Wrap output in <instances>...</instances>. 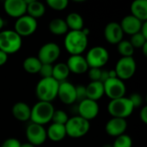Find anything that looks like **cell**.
Masks as SVG:
<instances>
[{
  "label": "cell",
  "mask_w": 147,
  "mask_h": 147,
  "mask_svg": "<svg viewBox=\"0 0 147 147\" xmlns=\"http://www.w3.org/2000/svg\"><path fill=\"white\" fill-rule=\"evenodd\" d=\"M88 36L80 31H68L65 36L64 46L71 55H82L88 47Z\"/></svg>",
  "instance_id": "obj_1"
},
{
  "label": "cell",
  "mask_w": 147,
  "mask_h": 147,
  "mask_svg": "<svg viewBox=\"0 0 147 147\" xmlns=\"http://www.w3.org/2000/svg\"><path fill=\"white\" fill-rule=\"evenodd\" d=\"M59 83L53 78H41L36 84L35 94L39 101L52 102L58 96Z\"/></svg>",
  "instance_id": "obj_2"
},
{
  "label": "cell",
  "mask_w": 147,
  "mask_h": 147,
  "mask_svg": "<svg viewBox=\"0 0 147 147\" xmlns=\"http://www.w3.org/2000/svg\"><path fill=\"white\" fill-rule=\"evenodd\" d=\"M55 109L52 102L38 101L31 108L30 120L32 123L44 126L52 121L53 114Z\"/></svg>",
  "instance_id": "obj_3"
},
{
  "label": "cell",
  "mask_w": 147,
  "mask_h": 147,
  "mask_svg": "<svg viewBox=\"0 0 147 147\" xmlns=\"http://www.w3.org/2000/svg\"><path fill=\"white\" fill-rule=\"evenodd\" d=\"M22 46V38L14 30L0 32V50L8 55L17 53Z\"/></svg>",
  "instance_id": "obj_4"
},
{
  "label": "cell",
  "mask_w": 147,
  "mask_h": 147,
  "mask_svg": "<svg viewBox=\"0 0 147 147\" xmlns=\"http://www.w3.org/2000/svg\"><path fill=\"white\" fill-rule=\"evenodd\" d=\"M134 106L128 97H121L115 100H110L108 105V111L114 118L127 119L134 112Z\"/></svg>",
  "instance_id": "obj_5"
},
{
  "label": "cell",
  "mask_w": 147,
  "mask_h": 147,
  "mask_svg": "<svg viewBox=\"0 0 147 147\" xmlns=\"http://www.w3.org/2000/svg\"><path fill=\"white\" fill-rule=\"evenodd\" d=\"M66 136L72 139H79L86 135L90 128V121L84 120V118L75 115L69 118L66 124L65 125Z\"/></svg>",
  "instance_id": "obj_6"
},
{
  "label": "cell",
  "mask_w": 147,
  "mask_h": 147,
  "mask_svg": "<svg viewBox=\"0 0 147 147\" xmlns=\"http://www.w3.org/2000/svg\"><path fill=\"white\" fill-rule=\"evenodd\" d=\"M89 68L102 69L109 59V53L108 50L102 46H96L91 47L84 57Z\"/></svg>",
  "instance_id": "obj_7"
},
{
  "label": "cell",
  "mask_w": 147,
  "mask_h": 147,
  "mask_svg": "<svg viewBox=\"0 0 147 147\" xmlns=\"http://www.w3.org/2000/svg\"><path fill=\"white\" fill-rule=\"evenodd\" d=\"M137 69L136 61L134 57H121L116 63L115 71L119 79L124 81L132 78Z\"/></svg>",
  "instance_id": "obj_8"
},
{
  "label": "cell",
  "mask_w": 147,
  "mask_h": 147,
  "mask_svg": "<svg viewBox=\"0 0 147 147\" xmlns=\"http://www.w3.org/2000/svg\"><path fill=\"white\" fill-rule=\"evenodd\" d=\"M37 20L26 14L16 19L14 25V31L22 38L30 36L34 34L37 30Z\"/></svg>",
  "instance_id": "obj_9"
},
{
  "label": "cell",
  "mask_w": 147,
  "mask_h": 147,
  "mask_svg": "<svg viewBox=\"0 0 147 147\" xmlns=\"http://www.w3.org/2000/svg\"><path fill=\"white\" fill-rule=\"evenodd\" d=\"M104 95H106L110 100L124 97L127 92V87L124 81L118 78H109L103 83Z\"/></svg>",
  "instance_id": "obj_10"
},
{
  "label": "cell",
  "mask_w": 147,
  "mask_h": 147,
  "mask_svg": "<svg viewBox=\"0 0 147 147\" xmlns=\"http://www.w3.org/2000/svg\"><path fill=\"white\" fill-rule=\"evenodd\" d=\"M60 53L61 50L58 44L54 42H47L41 46V47L39 49L37 58L41 62V64L53 65L58 60Z\"/></svg>",
  "instance_id": "obj_11"
},
{
  "label": "cell",
  "mask_w": 147,
  "mask_h": 147,
  "mask_svg": "<svg viewBox=\"0 0 147 147\" xmlns=\"http://www.w3.org/2000/svg\"><path fill=\"white\" fill-rule=\"evenodd\" d=\"M26 137L28 143L35 147L43 145L47 139V130L45 129L44 126L31 123L27 127Z\"/></svg>",
  "instance_id": "obj_12"
},
{
  "label": "cell",
  "mask_w": 147,
  "mask_h": 147,
  "mask_svg": "<svg viewBox=\"0 0 147 147\" xmlns=\"http://www.w3.org/2000/svg\"><path fill=\"white\" fill-rule=\"evenodd\" d=\"M77 110L78 116L90 121L91 120H94L98 115L100 108L97 102L86 98L85 100L78 102Z\"/></svg>",
  "instance_id": "obj_13"
},
{
  "label": "cell",
  "mask_w": 147,
  "mask_h": 147,
  "mask_svg": "<svg viewBox=\"0 0 147 147\" xmlns=\"http://www.w3.org/2000/svg\"><path fill=\"white\" fill-rule=\"evenodd\" d=\"M59 99L65 105H71L76 102V86L68 81L60 82L59 84Z\"/></svg>",
  "instance_id": "obj_14"
},
{
  "label": "cell",
  "mask_w": 147,
  "mask_h": 147,
  "mask_svg": "<svg viewBox=\"0 0 147 147\" xmlns=\"http://www.w3.org/2000/svg\"><path fill=\"white\" fill-rule=\"evenodd\" d=\"M5 13L13 18H19L27 13V3L25 0H6L3 3Z\"/></svg>",
  "instance_id": "obj_15"
},
{
  "label": "cell",
  "mask_w": 147,
  "mask_h": 147,
  "mask_svg": "<svg viewBox=\"0 0 147 147\" xmlns=\"http://www.w3.org/2000/svg\"><path fill=\"white\" fill-rule=\"evenodd\" d=\"M104 38L106 40L112 45H117L123 40L124 33L120 23L116 22H109L104 28Z\"/></svg>",
  "instance_id": "obj_16"
},
{
  "label": "cell",
  "mask_w": 147,
  "mask_h": 147,
  "mask_svg": "<svg viewBox=\"0 0 147 147\" xmlns=\"http://www.w3.org/2000/svg\"><path fill=\"white\" fill-rule=\"evenodd\" d=\"M127 129V121L125 119L112 117L105 125L107 134L111 137H118L125 134Z\"/></svg>",
  "instance_id": "obj_17"
},
{
  "label": "cell",
  "mask_w": 147,
  "mask_h": 147,
  "mask_svg": "<svg viewBox=\"0 0 147 147\" xmlns=\"http://www.w3.org/2000/svg\"><path fill=\"white\" fill-rule=\"evenodd\" d=\"M65 64L70 72L74 74H84L90 69L87 61L83 55H71Z\"/></svg>",
  "instance_id": "obj_18"
},
{
  "label": "cell",
  "mask_w": 147,
  "mask_h": 147,
  "mask_svg": "<svg viewBox=\"0 0 147 147\" xmlns=\"http://www.w3.org/2000/svg\"><path fill=\"white\" fill-rule=\"evenodd\" d=\"M142 24L143 22L140 21L136 17L133 16L132 15L126 16L120 23L123 33L129 34L131 36L140 31Z\"/></svg>",
  "instance_id": "obj_19"
},
{
  "label": "cell",
  "mask_w": 147,
  "mask_h": 147,
  "mask_svg": "<svg viewBox=\"0 0 147 147\" xmlns=\"http://www.w3.org/2000/svg\"><path fill=\"white\" fill-rule=\"evenodd\" d=\"M12 115L19 121H27L30 120L31 108L24 102H17L12 107Z\"/></svg>",
  "instance_id": "obj_20"
},
{
  "label": "cell",
  "mask_w": 147,
  "mask_h": 147,
  "mask_svg": "<svg viewBox=\"0 0 147 147\" xmlns=\"http://www.w3.org/2000/svg\"><path fill=\"white\" fill-rule=\"evenodd\" d=\"M131 15L141 22L147 21V0H135L130 6Z\"/></svg>",
  "instance_id": "obj_21"
},
{
  "label": "cell",
  "mask_w": 147,
  "mask_h": 147,
  "mask_svg": "<svg viewBox=\"0 0 147 147\" xmlns=\"http://www.w3.org/2000/svg\"><path fill=\"white\" fill-rule=\"evenodd\" d=\"M86 89V96L88 99L97 102L104 96V87L103 84L101 82H90Z\"/></svg>",
  "instance_id": "obj_22"
},
{
  "label": "cell",
  "mask_w": 147,
  "mask_h": 147,
  "mask_svg": "<svg viewBox=\"0 0 147 147\" xmlns=\"http://www.w3.org/2000/svg\"><path fill=\"white\" fill-rule=\"evenodd\" d=\"M47 137L53 142H59L66 137L65 125L52 123L47 130Z\"/></svg>",
  "instance_id": "obj_23"
},
{
  "label": "cell",
  "mask_w": 147,
  "mask_h": 147,
  "mask_svg": "<svg viewBox=\"0 0 147 147\" xmlns=\"http://www.w3.org/2000/svg\"><path fill=\"white\" fill-rule=\"evenodd\" d=\"M27 3V15L29 16L37 19L45 15L46 12V7L45 4L40 1L37 0H29L26 1Z\"/></svg>",
  "instance_id": "obj_24"
},
{
  "label": "cell",
  "mask_w": 147,
  "mask_h": 147,
  "mask_svg": "<svg viewBox=\"0 0 147 147\" xmlns=\"http://www.w3.org/2000/svg\"><path fill=\"white\" fill-rule=\"evenodd\" d=\"M65 22L68 27V29H71V31H80L84 28V22L82 17V16L77 12H71L70 13L66 18Z\"/></svg>",
  "instance_id": "obj_25"
},
{
  "label": "cell",
  "mask_w": 147,
  "mask_h": 147,
  "mask_svg": "<svg viewBox=\"0 0 147 147\" xmlns=\"http://www.w3.org/2000/svg\"><path fill=\"white\" fill-rule=\"evenodd\" d=\"M49 31L54 34V35H64L66 34L68 32V27L66 25V22L62 18H54L53 19L48 25Z\"/></svg>",
  "instance_id": "obj_26"
},
{
  "label": "cell",
  "mask_w": 147,
  "mask_h": 147,
  "mask_svg": "<svg viewBox=\"0 0 147 147\" xmlns=\"http://www.w3.org/2000/svg\"><path fill=\"white\" fill-rule=\"evenodd\" d=\"M41 62L39 60L37 57L30 56L24 59L22 63L23 69L26 72L29 74H36L39 73L40 69L41 67Z\"/></svg>",
  "instance_id": "obj_27"
},
{
  "label": "cell",
  "mask_w": 147,
  "mask_h": 147,
  "mask_svg": "<svg viewBox=\"0 0 147 147\" xmlns=\"http://www.w3.org/2000/svg\"><path fill=\"white\" fill-rule=\"evenodd\" d=\"M70 73L71 72L65 63H58L55 65H53L52 78L59 83H60L63 81H66Z\"/></svg>",
  "instance_id": "obj_28"
},
{
  "label": "cell",
  "mask_w": 147,
  "mask_h": 147,
  "mask_svg": "<svg viewBox=\"0 0 147 147\" xmlns=\"http://www.w3.org/2000/svg\"><path fill=\"white\" fill-rule=\"evenodd\" d=\"M117 51L121 57H133L134 53V48L129 40H122L117 44Z\"/></svg>",
  "instance_id": "obj_29"
},
{
  "label": "cell",
  "mask_w": 147,
  "mask_h": 147,
  "mask_svg": "<svg viewBox=\"0 0 147 147\" xmlns=\"http://www.w3.org/2000/svg\"><path fill=\"white\" fill-rule=\"evenodd\" d=\"M112 147H132L133 146V140L127 134H122L115 138Z\"/></svg>",
  "instance_id": "obj_30"
},
{
  "label": "cell",
  "mask_w": 147,
  "mask_h": 147,
  "mask_svg": "<svg viewBox=\"0 0 147 147\" xmlns=\"http://www.w3.org/2000/svg\"><path fill=\"white\" fill-rule=\"evenodd\" d=\"M68 120H69L68 115L65 111H63L61 109H58V110L55 109L54 110V112L53 114V117H52L53 123L65 125Z\"/></svg>",
  "instance_id": "obj_31"
},
{
  "label": "cell",
  "mask_w": 147,
  "mask_h": 147,
  "mask_svg": "<svg viewBox=\"0 0 147 147\" xmlns=\"http://www.w3.org/2000/svg\"><path fill=\"white\" fill-rule=\"evenodd\" d=\"M68 3H69L68 0H47V4L48 5V7L57 11H61L65 9L68 6Z\"/></svg>",
  "instance_id": "obj_32"
},
{
  "label": "cell",
  "mask_w": 147,
  "mask_h": 147,
  "mask_svg": "<svg viewBox=\"0 0 147 147\" xmlns=\"http://www.w3.org/2000/svg\"><path fill=\"white\" fill-rule=\"evenodd\" d=\"M130 43L134 47V48H141L147 42V38L142 35L140 32L132 35L130 39Z\"/></svg>",
  "instance_id": "obj_33"
},
{
  "label": "cell",
  "mask_w": 147,
  "mask_h": 147,
  "mask_svg": "<svg viewBox=\"0 0 147 147\" xmlns=\"http://www.w3.org/2000/svg\"><path fill=\"white\" fill-rule=\"evenodd\" d=\"M53 65L50 64H42L40 69L39 74L40 75L41 78H52L53 76Z\"/></svg>",
  "instance_id": "obj_34"
},
{
  "label": "cell",
  "mask_w": 147,
  "mask_h": 147,
  "mask_svg": "<svg viewBox=\"0 0 147 147\" xmlns=\"http://www.w3.org/2000/svg\"><path fill=\"white\" fill-rule=\"evenodd\" d=\"M102 74V69L99 68H90L88 70V75L89 78L90 79V82H100Z\"/></svg>",
  "instance_id": "obj_35"
},
{
  "label": "cell",
  "mask_w": 147,
  "mask_h": 147,
  "mask_svg": "<svg viewBox=\"0 0 147 147\" xmlns=\"http://www.w3.org/2000/svg\"><path fill=\"white\" fill-rule=\"evenodd\" d=\"M87 98L86 89L84 85L76 86V102H80Z\"/></svg>",
  "instance_id": "obj_36"
},
{
  "label": "cell",
  "mask_w": 147,
  "mask_h": 147,
  "mask_svg": "<svg viewBox=\"0 0 147 147\" xmlns=\"http://www.w3.org/2000/svg\"><path fill=\"white\" fill-rule=\"evenodd\" d=\"M130 102H132L134 108H139L143 104V98L141 96V95L138 94V93H134L130 96V97H128Z\"/></svg>",
  "instance_id": "obj_37"
},
{
  "label": "cell",
  "mask_w": 147,
  "mask_h": 147,
  "mask_svg": "<svg viewBox=\"0 0 147 147\" xmlns=\"http://www.w3.org/2000/svg\"><path fill=\"white\" fill-rule=\"evenodd\" d=\"M21 144L22 143L18 140L15 138H9L2 143L1 147H21Z\"/></svg>",
  "instance_id": "obj_38"
},
{
  "label": "cell",
  "mask_w": 147,
  "mask_h": 147,
  "mask_svg": "<svg viewBox=\"0 0 147 147\" xmlns=\"http://www.w3.org/2000/svg\"><path fill=\"white\" fill-rule=\"evenodd\" d=\"M140 118L141 121L144 124H147V107L144 106L141 108V110L140 112Z\"/></svg>",
  "instance_id": "obj_39"
},
{
  "label": "cell",
  "mask_w": 147,
  "mask_h": 147,
  "mask_svg": "<svg viewBox=\"0 0 147 147\" xmlns=\"http://www.w3.org/2000/svg\"><path fill=\"white\" fill-rule=\"evenodd\" d=\"M8 59H9V55L0 50V66L5 65L8 61Z\"/></svg>",
  "instance_id": "obj_40"
},
{
  "label": "cell",
  "mask_w": 147,
  "mask_h": 147,
  "mask_svg": "<svg viewBox=\"0 0 147 147\" xmlns=\"http://www.w3.org/2000/svg\"><path fill=\"white\" fill-rule=\"evenodd\" d=\"M140 33L142 35H144L146 38H147V22H143Z\"/></svg>",
  "instance_id": "obj_41"
},
{
  "label": "cell",
  "mask_w": 147,
  "mask_h": 147,
  "mask_svg": "<svg viewBox=\"0 0 147 147\" xmlns=\"http://www.w3.org/2000/svg\"><path fill=\"white\" fill-rule=\"evenodd\" d=\"M141 49H142V52H143V54H144V56H146L147 55V42L141 47Z\"/></svg>",
  "instance_id": "obj_42"
},
{
  "label": "cell",
  "mask_w": 147,
  "mask_h": 147,
  "mask_svg": "<svg viewBox=\"0 0 147 147\" xmlns=\"http://www.w3.org/2000/svg\"><path fill=\"white\" fill-rule=\"evenodd\" d=\"M21 147H35V146H33L32 144L28 143V142H26V143L21 144Z\"/></svg>",
  "instance_id": "obj_43"
},
{
  "label": "cell",
  "mask_w": 147,
  "mask_h": 147,
  "mask_svg": "<svg viewBox=\"0 0 147 147\" xmlns=\"http://www.w3.org/2000/svg\"><path fill=\"white\" fill-rule=\"evenodd\" d=\"M3 26H4V20L0 16V30L3 28Z\"/></svg>",
  "instance_id": "obj_44"
}]
</instances>
